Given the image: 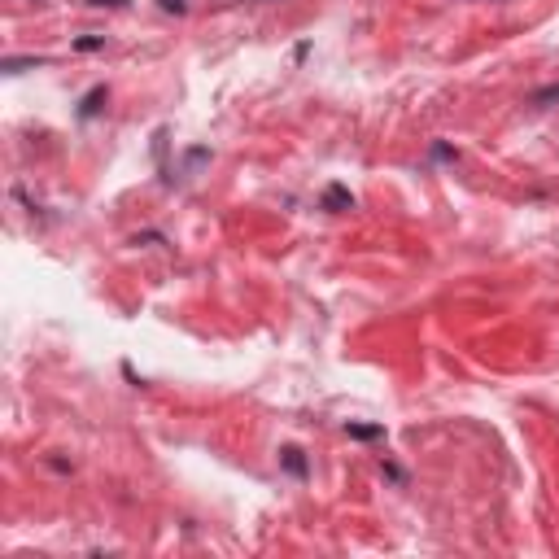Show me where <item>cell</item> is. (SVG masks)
<instances>
[{
	"instance_id": "cell-1",
	"label": "cell",
	"mask_w": 559,
	"mask_h": 559,
	"mask_svg": "<svg viewBox=\"0 0 559 559\" xmlns=\"http://www.w3.org/2000/svg\"><path fill=\"white\" fill-rule=\"evenodd\" d=\"M284 463H289V468L297 472V477H302V472H306V463H302V450H284Z\"/></svg>"
},
{
	"instance_id": "cell-2",
	"label": "cell",
	"mask_w": 559,
	"mask_h": 559,
	"mask_svg": "<svg viewBox=\"0 0 559 559\" xmlns=\"http://www.w3.org/2000/svg\"><path fill=\"white\" fill-rule=\"evenodd\" d=\"M105 101V88H97V92H88V101H83V114H97V105Z\"/></svg>"
},
{
	"instance_id": "cell-3",
	"label": "cell",
	"mask_w": 559,
	"mask_h": 559,
	"mask_svg": "<svg viewBox=\"0 0 559 559\" xmlns=\"http://www.w3.org/2000/svg\"><path fill=\"white\" fill-rule=\"evenodd\" d=\"M328 206H332V210H337V206H350V197L341 193V188H328Z\"/></svg>"
},
{
	"instance_id": "cell-4",
	"label": "cell",
	"mask_w": 559,
	"mask_h": 559,
	"mask_svg": "<svg viewBox=\"0 0 559 559\" xmlns=\"http://www.w3.org/2000/svg\"><path fill=\"white\" fill-rule=\"evenodd\" d=\"M162 9H175V14H180V9H184V0H162Z\"/></svg>"
},
{
	"instance_id": "cell-5",
	"label": "cell",
	"mask_w": 559,
	"mask_h": 559,
	"mask_svg": "<svg viewBox=\"0 0 559 559\" xmlns=\"http://www.w3.org/2000/svg\"><path fill=\"white\" fill-rule=\"evenodd\" d=\"M92 5H127V0H92Z\"/></svg>"
}]
</instances>
